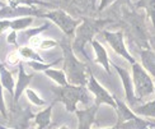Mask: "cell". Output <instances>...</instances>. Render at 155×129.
I'll return each mask as SVG.
<instances>
[{
  "instance_id": "cell-1",
  "label": "cell",
  "mask_w": 155,
  "mask_h": 129,
  "mask_svg": "<svg viewBox=\"0 0 155 129\" xmlns=\"http://www.w3.org/2000/svg\"><path fill=\"white\" fill-rule=\"evenodd\" d=\"M61 49L64 51V72L66 74L68 82L75 86H85L87 81V65L76 59L74 49L68 40L61 41Z\"/></svg>"
},
{
  "instance_id": "cell-2",
  "label": "cell",
  "mask_w": 155,
  "mask_h": 129,
  "mask_svg": "<svg viewBox=\"0 0 155 129\" xmlns=\"http://www.w3.org/2000/svg\"><path fill=\"white\" fill-rule=\"evenodd\" d=\"M56 95L55 101H61L65 105L69 113L76 111V104L83 102V104H89L90 97L84 86H75V85H66L54 88Z\"/></svg>"
},
{
  "instance_id": "cell-3",
  "label": "cell",
  "mask_w": 155,
  "mask_h": 129,
  "mask_svg": "<svg viewBox=\"0 0 155 129\" xmlns=\"http://www.w3.org/2000/svg\"><path fill=\"white\" fill-rule=\"evenodd\" d=\"M107 24V21H94V19H84L80 27L75 31V40L73 44V49L78 53H81L88 59V55L84 51L85 44L88 41H93L92 38L98 31L103 28V26Z\"/></svg>"
},
{
  "instance_id": "cell-4",
  "label": "cell",
  "mask_w": 155,
  "mask_h": 129,
  "mask_svg": "<svg viewBox=\"0 0 155 129\" xmlns=\"http://www.w3.org/2000/svg\"><path fill=\"white\" fill-rule=\"evenodd\" d=\"M132 82L135 87V95L137 99H144L155 91V86L150 74L137 61L132 64Z\"/></svg>"
},
{
  "instance_id": "cell-5",
  "label": "cell",
  "mask_w": 155,
  "mask_h": 129,
  "mask_svg": "<svg viewBox=\"0 0 155 129\" xmlns=\"http://www.w3.org/2000/svg\"><path fill=\"white\" fill-rule=\"evenodd\" d=\"M45 17L50 18L52 22H55L64 31V33H66L70 37L75 33L76 27L80 23L79 21H76V19H73L68 13H65L64 10H54L51 13L45 14Z\"/></svg>"
},
{
  "instance_id": "cell-6",
  "label": "cell",
  "mask_w": 155,
  "mask_h": 129,
  "mask_svg": "<svg viewBox=\"0 0 155 129\" xmlns=\"http://www.w3.org/2000/svg\"><path fill=\"white\" fill-rule=\"evenodd\" d=\"M103 36H104V38L107 40V42L109 44V46H111L118 55H121L122 58H125V59H126L128 63H131V64L136 63L135 58L130 55V53H128L127 49H126V46H125L124 32H122V31H117V32L103 31Z\"/></svg>"
},
{
  "instance_id": "cell-7",
  "label": "cell",
  "mask_w": 155,
  "mask_h": 129,
  "mask_svg": "<svg viewBox=\"0 0 155 129\" xmlns=\"http://www.w3.org/2000/svg\"><path fill=\"white\" fill-rule=\"evenodd\" d=\"M88 88L89 91L95 96V104L101 105V104H107L109 106H112L114 109H117V102L116 99H113L111 95L108 93V91L106 88H103L98 81L94 78V75L92 74V72H89V81H88Z\"/></svg>"
},
{
  "instance_id": "cell-8",
  "label": "cell",
  "mask_w": 155,
  "mask_h": 129,
  "mask_svg": "<svg viewBox=\"0 0 155 129\" xmlns=\"http://www.w3.org/2000/svg\"><path fill=\"white\" fill-rule=\"evenodd\" d=\"M113 67H114L116 70H117L118 75L121 77V81H122V83H124L127 102H128V104H130L131 106L135 105L136 102H139L140 99H137L136 95H135V89H134V87H132L134 82H132V79H131L130 73H128L125 68H121V67H118V65H116V64H113Z\"/></svg>"
},
{
  "instance_id": "cell-9",
  "label": "cell",
  "mask_w": 155,
  "mask_h": 129,
  "mask_svg": "<svg viewBox=\"0 0 155 129\" xmlns=\"http://www.w3.org/2000/svg\"><path fill=\"white\" fill-rule=\"evenodd\" d=\"M98 105H93L90 106L87 110H76V115H78V119H79V127L78 129H90L92 127L93 121H94V118H95V113L98 110Z\"/></svg>"
},
{
  "instance_id": "cell-10",
  "label": "cell",
  "mask_w": 155,
  "mask_h": 129,
  "mask_svg": "<svg viewBox=\"0 0 155 129\" xmlns=\"http://www.w3.org/2000/svg\"><path fill=\"white\" fill-rule=\"evenodd\" d=\"M35 77L33 74H25L24 70H23V64H19V75H18V83H17V88H15V93H14V102H18L21 95L23 93V91L27 86L29 85L31 79Z\"/></svg>"
},
{
  "instance_id": "cell-11",
  "label": "cell",
  "mask_w": 155,
  "mask_h": 129,
  "mask_svg": "<svg viewBox=\"0 0 155 129\" xmlns=\"http://www.w3.org/2000/svg\"><path fill=\"white\" fill-rule=\"evenodd\" d=\"M140 56L144 69L155 78V53L150 49H144L141 50Z\"/></svg>"
},
{
  "instance_id": "cell-12",
  "label": "cell",
  "mask_w": 155,
  "mask_h": 129,
  "mask_svg": "<svg viewBox=\"0 0 155 129\" xmlns=\"http://www.w3.org/2000/svg\"><path fill=\"white\" fill-rule=\"evenodd\" d=\"M92 46H93V49L95 51V55H97L95 61L99 63L101 65L106 69V72L109 74V73H111V69H109V60H108V55H107L106 49L103 47L98 41H95V40L92 41Z\"/></svg>"
},
{
  "instance_id": "cell-13",
  "label": "cell",
  "mask_w": 155,
  "mask_h": 129,
  "mask_svg": "<svg viewBox=\"0 0 155 129\" xmlns=\"http://www.w3.org/2000/svg\"><path fill=\"white\" fill-rule=\"evenodd\" d=\"M116 102H117V115H118L117 125H120V124L125 123V121H127V120H131V119L137 117V115L135 113H132V110H130V109H128L122 101L116 99Z\"/></svg>"
},
{
  "instance_id": "cell-14",
  "label": "cell",
  "mask_w": 155,
  "mask_h": 129,
  "mask_svg": "<svg viewBox=\"0 0 155 129\" xmlns=\"http://www.w3.org/2000/svg\"><path fill=\"white\" fill-rule=\"evenodd\" d=\"M150 125H151V121H147V120H144V119L136 117V118L127 120L125 123L116 125V127H118L120 129H146Z\"/></svg>"
},
{
  "instance_id": "cell-15",
  "label": "cell",
  "mask_w": 155,
  "mask_h": 129,
  "mask_svg": "<svg viewBox=\"0 0 155 129\" xmlns=\"http://www.w3.org/2000/svg\"><path fill=\"white\" fill-rule=\"evenodd\" d=\"M134 113L136 115H140V117H147L155 119V100L146 102V104L141 106H135Z\"/></svg>"
},
{
  "instance_id": "cell-16",
  "label": "cell",
  "mask_w": 155,
  "mask_h": 129,
  "mask_svg": "<svg viewBox=\"0 0 155 129\" xmlns=\"http://www.w3.org/2000/svg\"><path fill=\"white\" fill-rule=\"evenodd\" d=\"M27 14H37V10L31 8H5L0 10V17H18Z\"/></svg>"
},
{
  "instance_id": "cell-17",
  "label": "cell",
  "mask_w": 155,
  "mask_h": 129,
  "mask_svg": "<svg viewBox=\"0 0 155 129\" xmlns=\"http://www.w3.org/2000/svg\"><path fill=\"white\" fill-rule=\"evenodd\" d=\"M0 78H2V85L8 89L10 95H14V82H13V77L10 74V72L6 68H4L2 64H0Z\"/></svg>"
},
{
  "instance_id": "cell-18",
  "label": "cell",
  "mask_w": 155,
  "mask_h": 129,
  "mask_svg": "<svg viewBox=\"0 0 155 129\" xmlns=\"http://www.w3.org/2000/svg\"><path fill=\"white\" fill-rule=\"evenodd\" d=\"M137 8H143L146 10L147 16L151 19V23L155 30V0H139L136 3Z\"/></svg>"
},
{
  "instance_id": "cell-19",
  "label": "cell",
  "mask_w": 155,
  "mask_h": 129,
  "mask_svg": "<svg viewBox=\"0 0 155 129\" xmlns=\"http://www.w3.org/2000/svg\"><path fill=\"white\" fill-rule=\"evenodd\" d=\"M51 111H52V105L48 106L46 110H43L41 113H38L36 115V124L38 127V129H45L51 120Z\"/></svg>"
},
{
  "instance_id": "cell-20",
  "label": "cell",
  "mask_w": 155,
  "mask_h": 129,
  "mask_svg": "<svg viewBox=\"0 0 155 129\" xmlns=\"http://www.w3.org/2000/svg\"><path fill=\"white\" fill-rule=\"evenodd\" d=\"M45 73L46 75H48L50 78H52L55 82H57L60 86H66L69 85L68 82V78H66V74L65 72H62V70H57V69H46L45 70Z\"/></svg>"
},
{
  "instance_id": "cell-21",
  "label": "cell",
  "mask_w": 155,
  "mask_h": 129,
  "mask_svg": "<svg viewBox=\"0 0 155 129\" xmlns=\"http://www.w3.org/2000/svg\"><path fill=\"white\" fill-rule=\"evenodd\" d=\"M19 54H21L23 58H25V59H29V60L41 61V63H43V61H45L40 55H37V54L35 53V51L32 50V49H29V47H21V50H19Z\"/></svg>"
},
{
  "instance_id": "cell-22",
  "label": "cell",
  "mask_w": 155,
  "mask_h": 129,
  "mask_svg": "<svg viewBox=\"0 0 155 129\" xmlns=\"http://www.w3.org/2000/svg\"><path fill=\"white\" fill-rule=\"evenodd\" d=\"M32 21H33V19L29 18V17L28 18H18L10 24V27L13 30H23L25 27H28V26L32 23Z\"/></svg>"
},
{
  "instance_id": "cell-23",
  "label": "cell",
  "mask_w": 155,
  "mask_h": 129,
  "mask_svg": "<svg viewBox=\"0 0 155 129\" xmlns=\"http://www.w3.org/2000/svg\"><path fill=\"white\" fill-rule=\"evenodd\" d=\"M60 60V59H59ZM59 60H56V61H52V63H50V64H43V63H41V61H35V60H31V61H28V65L31 67V68H33L36 72L37 70H46V69H48L50 67H52V65H55V64L59 61Z\"/></svg>"
},
{
  "instance_id": "cell-24",
  "label": "cell",
  "mask_w": 155,
  "mask_h": 129,
  "mask_svg": "<svg viewBox=\"0 0 155 129\" xmlns=\"http://www.w3.org/2000/svg\"><path fill=\"white\" fill-rule=\"evenodd\" d=\"M25 92H27V96H28V99L33 102L35 105H37V106H42V105H45V101L42 100V99H40L38 96L36 95V92H33L32 89H25Z\"/></svg>"
},
{
  "instance_id": "cell-25",
  "label": "cell",
  "mask_w": 155,
  "mask_h": 129,
  "mask_svg": "<svg viewBox=\"0 0 155 129\" xmlns=\"http://www.w3.org/2000/svg\"><path fill=\"white\" fill-rule=\"evenodd\" d=\"M29 44H31L32 47H41L42 40H41V37L38 36V33L35 35V36H32V37L29 38Z\"/></svg>"
},
{
  "instance_id": "cell-26",
  "label": "cell",
  "mask_w": 155,
  "mask_h": 129,
  "mask_svg": "<svg viewBox=\"0 0 155 129\" xmlns=\"http://www.w3.org/2000/svg\"><path fill=\"white\" fill-rule=\"evenodd\" d=\"M19 55L21 54H18V53H10L9 55H8V58H6V61H8L9 64H12V65H14V64H17V63H19Z\"/></svg>"
},
{
  "instance_id": "cell-27",
  "label": "cell",
  "mask_w": 155,
  "mask_h": 129,
  "mask_svg": "<svg viewBox=\"0 0 155 129\" xmlns=\"http://www.w3.org/2000/svg\"><path fill=\"white\" fill-rule=\"evenodd\" d=\"M0 113L4 115V118H6V109L4 105V97H3V92H2V85H0Z\"/></svg>"
},
{
  "instance_id": "cell-28",
  "label": "cell",
  "mask_w": 155,
  "mask_h": 129,
  "mask_svg": "<svg viewBox=\"0 0 155 129\" xmlns=\"http://www.w3.org/2000/svg\"><path fill=\"white\" fill-rule=\"evenodd\" d=\"M55 45H56V42L52 41V40H45V41H42V44H41V49H48V47L55 46Z\"/></svg>"
},
{
  "instance_id": "cell-29",
  "label": "cell",
  "mask_w": 155,
  "mask_h": 129,
  "mask_svg": "<svg viewBox=\"0 0 155 129\" xmlns=\"http://www.w3.org/2000/svg\"><path fill=\"white\" fill-rule=\"evenodd\" d=\"M114 2V0H101V5H99V10H103L104 8H107V6L109 4H112Z\"/></svg>"
},
{
  "instance_id": "cell-30",
  "label": "cell",
  "mask_w": 155,
  "mask_h": 129,
  "mask_svg": "<svg viewBox=\"0 0 155 129\" xmlns=\"http://www.w3.org/2000/svg\"><path fill=\"white\" fill-rule=\"evenodd\" d=\"M10 24H12V23H10L9 21H0V33H2L3 31H5Z\"/></svg>"
},
{
  "instance_id": "cell-31",
  "label": "cell",
  "mask_w": 155,
  "mask_h": 129,
  "mask_svg": "<svg viewBox=\"0 0 155 129\" xmlns=\"http://www.w3.org/2000/svg\"><path fill=\"white\" fill-rule=\"evenodd\" d=\"M15 38H17L15 32H12V33L8 36V42H9V44H14V45H15Z\"/></svg>"
},
{
  "instance_id": "cell-32",
  "label": "cell",
  "mask_w": 155,
  "mask_h": 129,
  "mask_svg": "<svg viewBox=\"0 0 155 129\" xmlns=\"http://www.w3.org/2000/svg\"><path fill=\"white\" fill-rule=\"evenodd\" d=\"M104 129H120L118 127H114V128H104Z\"/></svg>"
},
{
  "instance_id": "cell-33",
  "label": "cell",
  "mask_w": 155,
  "mask_h": 129,
  "mask_svg": "<svg viewBox=\"0 0 155 129\" xmlns=\"http://www.w3.org/2000/svg\"><path fill=\"white\" fill-rule=\"evenodd\" d=\"M150 127H153V128H155V121H151V125Z\"/></svg>"
},
{
  "instance_id": "cell-34",
  "label": "cell",
  "mask_w": 155,
  "mask_h": 129,
  "mask_svg": "<svg viewBox=\"0 0 155 129\" xmlns=\"http://www.w3.org/2000/svg\"><path fill=\"white\" fill-rule=\"evenodd\" d=\"M60 129H69V128H68V127H66V125H64V127H61V128H60Z\"/></svg>"
},
{
  "instance_id": "cell-35",
  "label": "cell",
  "mask_w": 155,
  "mask_h": 129,
  "mask_svg": "<svg viewBox=\"0 0 155 129\" xmlns=\"http://www.w3.org/2000/svg\"><path fill=\"white\" fill-rule=\"evenodd\" d=\"M0 129H9V128H4L3 125H0Z\"/></svg>"
},
{
  "instance_id": "cell-36",
  "label": "cell",
  "mask_w": 155,
  "mask_h": 129,
  "mask_svg": "<svg viewBox=\"0 0 155 129\" xmlns=\"http://www.w3.org/2000/svg\"><path fill=\"white\" fill-rule=\"evenodd\" d=\"M146 129H155V128H153V127H147Z\"/></svg>"
},
{
  "instance_id": "cell-37",
  "label": "cell",
  "mask_w": 155,
  "mask_h": 129,
  "mask_svg": "<svg viewBox=\"0 0 155 129\" xmlns=\"http://www.w3.org/2000/svg\"><path fill=\"white\" fill-rule=\"evenodd\" d=\"M0 5H2V4H0Z\"/></svg>"
},
{
  "instance_id": "cell-38",
  "label": "cell",
  "mask_w": 155,
  "mask_h": 129,
  "mask_svg": "<svg viewBox=\"0 0 155 129\" xmlns=\"http://www.w3.org/2000/svg\"><path fill=\"white\" fill-rule=\"evenodd\" d=\"M37 129H38V128H37Z\"/></svg>"
},
{
  "instance_id": "cell-39",
  "label": "cell",
  "mask_w": 155,
  "mask_h": 129,
  "mask_svg": "<svg viewBox=\"0 0 155 129\" xmlns=\"http://www.w3.org/2000/svg\"><path fill=\"white\" fill-rule=\"evenodd\" d=\"M154 92H155V91H154Z\"/></svg>"
}]
</instances>
